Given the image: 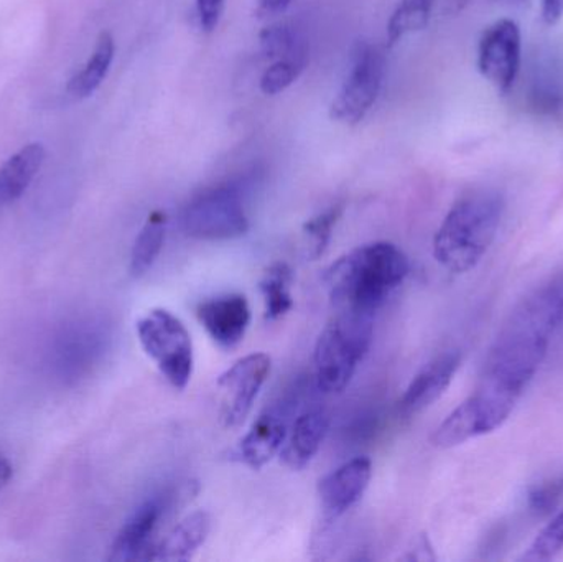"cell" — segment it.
Masks as SVG:
<instances>
[{
  "mask_svg": "<svg viewBox=\"0 0 563 562\" xmlns=\"http://www.w3.org/2000/svg\"><path fill=\"white\" fill-rule=\"evenodd\" d=\"M384 71V53L371 43H360L354 49L346 81L331 102L330 118L346 125L363 121L379 98Z\"/></svg>",
  "mask_w": 563,
  "mask_h": 562,
  "instance_id": "cell-7",
  "label": "cell"
},
{
  "mask_svg": "<svg viewBox=\"0 0 563 562\" xmlns=\"http://www.w3.org/2000/svg\"><path fill=\"white\" fill-rule=\"evenodd\" d=\"M516 2H522V0H516Z\"/></svg>",
  "mask_w": 563,
  "mask_h": 562,
  "instance_id": "cell-32",
  "label": "cell"
},
{
  "mask_svg": "<svg viewBox=\"0 0 563 562\" xmlns=\"http://www.w3.org/2000/svg\"><path fill=\"white\" fill-rule=\"evenodd\" d=\"M373 342L371 317L341 313L324 327L314 345V378L324 393H341L356 373Z\"/></svg>",
  "mask_w": 563,
  "mask_h": 562,
  "instance_id": "cell-4",
  "label": "cell"
},
{
  "mask_svg": "<svg viewBox=\"0 0 563 562\" xmlns=\"http://www.w3.org/2000/svg\"><path fill=\"white\" fill-rule=\"evenodd\" d=\"M12 465H10V462L7 461V458H3V455L0 454V492L7 487L10 478H12Z\"/></svg>",
  "mask_w": 563,
  "mask_h": 562,
  "instance_id": "cell-30",
  "label": "cell"
},
{
  "mask_svg": "<svg viewBox=\"0 0 563 562\" xmlns=\"http://www.w3.org/2000/svg\"><path fill=\"white\" fill-rule=\"evenodd\" d=\"M224 12V0H197V13L201 29L213 32Z\"/></svg>",
  "mask_w": 563,
  "mask_h": 562,
  "instance_id": "cell-27",
  "label": "cell"
},
{
  "mask_svg": "<svg viewBox=\"0 0 563 562\" xmlns=\"http://www.w3.org/2000/svg\"><path fill=\"white\" fill-rule=\"evenodd\" d=\"M373 475V462L356 458L321 478L318 497L327 520L343 517L366 494Z\"/></svg>",
  "mask_w": 563,
  "mask_h": 562,
  "instance_id": "cell-11",
  "label": "cell"
},
{
  "mask_svg": "<svg viewBox=\"0 0 563 562\" xmlns=\"http://www.w3.org/2000/svg\"><path fill=\"white\" fill-rule=\"evenodd\" d=\"M522 62V35L511 19L498 20L485 30L478 46V69L499 95L515 88Z\"/></svg>",
  "mask_w": 563,
  "mask_h": 562,
  "instance_id": "cell-9",
  "label": "cell"
},
{
  "mask_svg": "<svg viewBox=\"0 0 563 562\" xmlns=\"http://www.w3.org/2000/svg\"><path fill=\"white\" fill-rule=\"evenodd\" d=\"M562 498L563 474L552 478V481L544 482L542 485H538L529 495V505H531L532 510L545 514V511H551V508H554Z\"/></svg>",
  "mask_w": 563,
  "mask_h": 562,
  "instance_id": "cell-26",
  "label": "cell"
},
{
  "mask_svg": "<svg viewBox=\"0 0 563 562\" xmlns=\"http://www.w3.org/2000/svg\"><path fill=\"white\" fill-rule=\"evenodd\" d=\"M291 284H294V271L287 263L273 264L264 273L260 286L266 304L267 320H277L290 312L294 307Z\"/></svg>",
  "mask_w": 563,
  "mask_h": 562,
  "instance_id": "cell-20",
  "label": "cell"
},
{
  "mask_svg": "<svg viewBox=\"0 0 563 562\" xmlns=\"http://www.w3.org/2000/svg\"><path fill=\"white\" fill-rule=\"evenodd\" d=\"M542 20L545 25L552 26L563 19V0H542Z\"/></svg>",
  "mask_w": 563,
  "mask_h": 562,
  "instance_id": "cell-28",
  "label": "cell"
},
{
  "mask_svg": "<svg viewBox=\"0 0 563 562\" xmlns=\"http://www.w3.org/2000/svg\"><path fill=\"white\" fill-rule=\"evenodd\" d=\"M505 201L498 191L476 190L460 198L433 238V256L450 273L472 271L495 241Z\"/></svg>",
  "mask_w": 563,
  "mask_h": 562,
  "instance_id": "cell-3",
  "label": "cell"
},
{
  "mask_svg": "<svg viewBox=\"0 0 563 562\" xmlns=\"http://www.w3.org/2000/svg\"><path fill=\"white\" fill-rule=\"evenodd\" d=\"M45 148L38 142L25 145L0 167V208L15 203L42 167Z\"/></svg>",
  "mask_w": 563,
  "mask_h": 562,
  "instance_id": "cell-17",
  "label": "cell"
},
{
  "mask_svg": "<svg viewBox=\"0 0 563 562\" xmlns=\"http://www.w3.org/2000/svg\"><path fill=\"white\" fill-rule=\"evenodd\" d=\"M172 504V495H155L135 508L115 537L109 561H151L155 533Z\"/></svg>",
  "mask_w": 563,
  "mask_h": 562,
  "instance_id": "cell-10",
  "label": "cell"
},
{
  "mask_svg": "<svg viewBox=\"0 0 563 562\" xmlns=\"http://www.w3.org/2000/svg\"><path fill=\"white\" fill-rule=\"evenodd\" d=\"M181 228L195 240L227 241L250 231L240 185L223 184L205 190L185 207Z\"/></svg>",
  "mask_w": 563,
  "mask_h": 562,
  "instance_id": "cell-6",
  "label": "cell"
},
{
  "mask_svg": "<svg viewBox=\"0 0 563 562\" xmlns=\"http://www.w3.org/2000/svg\"><path fill=\"white\" fill-rule=\"evenodd\" d=\"M211 531V517L207 511H195L180 521L164 540L155 544L151 561L184 562L198 553Z\"/></svg>",
  "mask_w": 563,
  "mask_h": 562,
  "instance_id": "cell-16",
  "label": "cell"
},
{
  "mask_svg": "<svg viewBox=\"0 0 563 562\" xmlns=\"http://www.w3.org/2000/svg\"><path fill=\"white\" fill-rule=\"evenodd\" d=\"M460 363H462V356L459 352L443 353L430 362L404 393L400 399L402 415L416 416L432 406L452 385Z\"/></svg>",
  "mask_w": 563,
  "mask_h": 562,
  "instance_id": "cell-13",
  "label": "cell"
},
{
  "mask_svg": "<svg viewBox=\"0 0 563 562\" xmlns=\"http://www.w3.org/2000/svg\"><path fill=\"white\" fill-rule=\"evenodd\" d=\"M308 63V49L276 59L261 76V91L267 96H276L294 85Z\"/></svg>",
  "mask_w": 563,
  "mask_h": 562,
  "instance_id": "cell-22",
  "label": "cell"
},
{
  "mask_svg": "<svg viewBox=\"0 0 563 562\" xmlns=\"http://www.w3.org/2000/svg\"><path fill=\"white\" fill-rule=\"evenodd\" d=\"M137 337L164 378L184 392L195 370L194 342L184 322L168 310L154 309L139 320Z\"/></svg>",
  "mask_w": 563,
  "mask_h": 562,
  "instance_id": "cell-5",
  "label": "cell"
},
{
  "mask_svg": "<svg viewBox=\"0 0 563 562\" xmlns=\"http://www.w3.org/2000/svg\"><path fill=\"white\" fill-rule=\"evenodd\" d=\"M437 0H399L387 22V46L399 43L404 36L426 29Z\"/></svg>",
  "mask_w": 563,
  "mask_h": 562,
  "instance_id": "cell-21",
  "label": "cell"
},
{
  "mask_svg": "<svg viewBox=\"0 0 563 562\" xmlns=\"http://www.w3.org/2000/svg\"><path fill=\"white\" fill-rule=\"evenodd\" d=\"M341 213H343V207L336 205L305 223L303 233L307 236L308 256L311 260H318L327 251L333 236L334 224L340 220Z\"/></svg>",
  "mask_w": 563,
  "mask_h": 562,
  "instance_id": "cell-24",
  "label": "cell"
},
{
  "mask_svg": "<svg viewBox=\"0 0 563 562\" xmlns=\"http://www.w3.org/2000/svg\"><path fill=\"white\" fill-rule=\"evenodd\" d=\"M563 550V511L544 528L522 557L525 561H551Z\"/></svg>",
  "mask_w": 563,
  "mask_h": 562,
  "instance_id": "cell-25",
  "label": "cell"
},
{
  "mask_svg": "<svg viewBox=\"0 0 563 562\" xmlns=\"http://www.w3.org/2000/svg\"><path fill=\"white\" fill-rule=\"evenodd\" d=\"M328 429L330 416L323 409H310L298 416L280 451L284 464L290 471H303L320 451Z\"/></svg>",
  "mask_w": 563,
  "mask_h": 562,
  "instance_id": "cell-14",
  "label": "cell"
},
{
  "mask_svg": "<svg viewBox=\"0 0 563 562\" xmlns=\"http://www.w3.org/2000/svg\"><path fill=\"white\" fill-rule=\"evenodd\" d=\"M261 46L266 58L273 62L308 49L303 36L290 25L267 26L261 33Z\"/></svg>",
  "mask_w": 563,
  "mask_h": 562,
  "instance_id": "cell-23",
  "label": "cell"
},
{
  "mask_svg": "<svg viewBox=\"0 0 563 562\" xmlns=\"http://www.w3.org/2000/svg\"><path fill=\"white\" fill-rule=\"evenodd\" d=\"M165 233H167V214L164 211H152L132 246L131 266H129L132 277L144 276L154 266L164 247Z\"/></svg>",
  "mask_w": 563,
  "mask_h": 562,
  "instance_id": "cell-18",
  "label": "cell"
},
{
  "mask_svg": "<svg viewBox=\"0 0 563 562\" xmlns=\"http://www.w3.org/2000/svg\"><path fill=\"white\" fill-rule=\"evenodd\" d=\"M290 3L291 0H260L257 13H260L261 16L277 15V13L284 12Z\"/></svg>",
  "mask_w": 563,
  "mask_h": 562,
  "instance_id": "cell-29",
  "label": "cell"
},
{
  "mask_svg": "<svg viewBox=\"0 0 563 562\" xmlns=\"http://www.w3.org/2000/svg\"><path fill=\"white\" fill-rule=\"evenodd\" d=\"M406 254L387 241L363 244L328 267L324 284L341 312L373 317L409 276Z\"/></svg>",
  "mask_w": 563,
  "mask_h": 562,
  "instance_id": "cell-2",
  "label": "cell"
},
{
  "mask_svg": "<svg viewBox=\"0 0 563 562\" xmlns=\"http://www.w3.org/2000/svg\"><path fill=\"white\" fill-rule=\"evenodd\" d=\"M470 0H443V10L453 15V13L462 12Z\"/></svg>",
  "mask_w": 563,
  "mask_h": 562,
  "instance_id": "cell-31",
  "label": "cell"
},
{
  "mask_svg": "<svg viewBox=\"0 0 563 562\" xmlns=\"http://www.w3.org/2000/svg\"><path fill=\"white\" fill-rule=\"evenodd\" d=\"M273 370V360L266 353H251L238 360L218 379L221 392L220 416L227 428H240L253 411L261 389Z\"/></svg>",
  "mask_w": 563,
  "mask_h": 562,
  "instance_id": "cell-8",
  "label": "cell"
},
{
  "mask_svg": "<svg viewBox=\"0 0 563 562\" xmlns=\"http://www.w3.org/2000/svg\"><path fill=\"white\" fill-rule=\"evenodd\" d=\"M114 52V38H112L111 33H101L98 43H96L95 53L86 63L85 68L69 79L68 92L73 98H88L101 86L102 79L106 78L109 68H111Z\"/></svg>",
  "mask_w": 563,
  "mask_h": 562,
  "instance_id": "cell-19",
  "label": "cell"
},
{
  "mask_svg": "<svg viewBox=\"0 0 563 562\" xmlns=\"http://www.w3.org/2000/svg\"><path fill=\"white\" fill-rule=\"evenodd\" d=\"M563 322V276L526 297L503 326L483 370L478 392L515 409Z\"/></svg>",
  "mask_w": 563,
  "mask_h": 562,
  "instance_id": "cell-1",
  "label": "cell"
},
{
  "mask_svg": "<svg viewBox=\"0 0 563 562\" xmlns=\"http://www.w3.org/2000/svg\"><path fill=\"white\" fill-rule=\"evenodd\" d=\"M197 317L208 335L221 349H234L246 335L251 323V307L243 294H223L203 300L197 307Z\"/></svg>",
  "mask_w": 563,
  "mask_h": 562,
  "instance_id": "cell-12",
  "label": "cell"
},
{
  "mask_svg": "<svg viewBox=\"0 0 563 562\" xmlns=\"http://www.w3.org/2000/svg\"><path fill=\"white\" fill-rule=\"evenodd\" d=\"M287 436V422L280 416L273 412L261 416L238 445V461L253 471H261L280 454Z\"/></svg>",
  "mask_w": 563,
  "mask_h": 562,
  "instance_id": "cell-15",
  "label": "cell"
}]
</instances>
